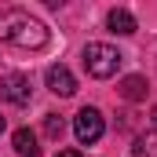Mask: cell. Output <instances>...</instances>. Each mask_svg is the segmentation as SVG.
<instances>
[{
  "label": "cell",
  "mask_w": 157,
  "mask_h": 157,
  "mask_svg": "<svg viewBox=\"0 0 157 157\" xmlns=\"http://www.w3.org/2000/svg\"><path fill=\"white\" fill-rule=\"evenodd\" d=\"M0 40H7L15 48L40 51L48 44V26L22 7H7V11H0Z\"/></svg>",
  "instance_id": "cell-1"
},
{
  "label": "cell",
  "mask_w": 157,
  "mask_h": 157,
  "mask_svg": "<svg viewBox=\"0 0 157 157\" xmlns=\"http://www.w3.org/2000/svg\"><path fill=\"white\" fill-rule=\"evenodd\" d=\"M121 62H124V55H121L117 48H110V44H88V48H84V70L95 80L113 77L121 70Z\"/></svg>",
  "instance_id": "cell-2"
},
{
  "label": "cell",
  "mask_w": 157,
  "mask_h": 157,
  "mask_svg": "<svg viewBox=\"0 0 157 157\" xmlns=\"http://www.w3.org/2000/svg\"><path fill=\"white\" fill-rule=\"evenodd\" d=\"M33 95V84L26 73H4L0 77V102H11V106H26Z\"/></svg>",
  "instance_id": "cell-3"
},
{
  "label": "cell",
  "mask_w": 157,
  "mask_h": 157,
  "mask_svg": "<svg viewBox=\"0 0 157 157\" xmlns=\"http://www.w3.org/2000/svg\"><path fill=\"white\" fill-rule=\"evenodd\" d=\"M102 113L95 110V106H84L77 117H73V132H77V139L84 143V146H91V143H99L102 139Z\"/></svg>",
  "instance_id": "cell-4"
},
{
  "label": "cell",
  "mask_w": 157,
  "mask_h": 157,
  "mask_svg": "<svg viewBox=\"0 0 157 157\" xmlns=\"http://www.w3.org/2000/svg\"><path fill=\"white\" fill-rule=\"evenodd\" d=\"M48 88H51L55 95L70 99V95L77 91V80H73V73H70L66 66H48Z\"/></svg>",
  "instance_id": "cell-5"
},
{
  "label": "cell",
  "mask_w": 157,
  "mask_h": 157,
  "mask_svg": "<svg viewBox=\"0 0 157 157\" xmlns=\"http://www.w3.org/2000/svg\"><path fill=\"white\" fill-rule=\"evenodd\" d=\"M106 26H110L113 33H121V37H128V33H135V29H139L135 15H132V11H124V7H113V11L106 15Z\"/></svg>",
  "instance_id": "cell-6"
},
{
  "label": "cell",
  "mask_w": 157,
  "mask_h": 157,
  "mask_svg": "<svg viewBox=\"0 0 157 157\" xmlns=\"http://www.w3.org/2000/svg\"><path fill=\"white\" fill-rule=\"evenodd\" d=\"M121 99H128V102H139V99H146V77H139V73H132V77L121 80Z\"/></svg>",
  "instance_id": "cell-7"
},
{
  "label": "cell",
  "mask_w": 157,
  "mask_h": 157,
  "mask_svg": "<svg viewBox=\"0 0 157 157\" xmlns=\"http://www.w3.org/2000/svg\"><path fill=\"white\" fill-rule=\"evenodd\" d=\"M15 154L18 157H40L37 135H33L29 128H18V132H15Z\"/></svg>",
  "instance_id": "cell-8"
},
{
  "label": "cell",
  "mask_w": 157,
  "mask_h": 157,
  "mask_svg": "<svg viewBox=\"0 0 157 157\" xmlns=\"http://www.w3.org/2000/svg\"><path fill=\"white\" fill-rule=\"evenodd\" d=\"M135 157H157V128H150V132H143L139 139H135V150H132Z\"/></svg>",
  "instance_id": "cell-9"
},
{
  "label": "cell",
  "mask_w": 157,
  "mask_h": 157,
  "mask_svg": "<svg viewBox=\"0 0 157 157\" xmlns=\"http://www.w3.org/2000/svg\"><path fill=\"white\" fill-rule=\"evenodd\" d=\"M62 132H66V121L59 117V113H48L44 117V135L48 139H62Z\"/></svg>",
  "instance_id": "cell-10"
},
{
  "label": "cell",
  "mask_w": 157,
  "mask_h": 157,
  "mask_svg": "<svg viewBox=\"0 0 157 157\" xmlns=\"http://www.w3.org/2000/svg\"><path fill=\"white\" fill-rule=\"evenodd\" d=\"M55 157H80V150H59Z\"/></svg>",
  "instance_id": "cell-11"
},
{
  "label": "cell",
  "mask_w": 157,
  "mask_h": 157,
  "mask_svg": "<svg viewBox=\"0 0 157 157\" xmlns=\"http://www.w3.org/2000/svg\"><path fill=\"white\" fill-rule=\"evenodd\" d=\"M154 124H157V106H154Z\"/></svg>",
  "instance_id": "cell-12"
},
{
  "label": "cell",
  "mask_w": 157,
  "mask_h": 157,
  "mask_svg": "<svg viewBox=\"0 0 157 157\" xmlns=\"http://www.w3.org/2000/svg\"><path fill=\"white\" fill-rule=\"evenodd\" d=\"M0 132H4V117H0Z\"/></svg>",
  "instance_id": "cell-13"
}]
</instances>
